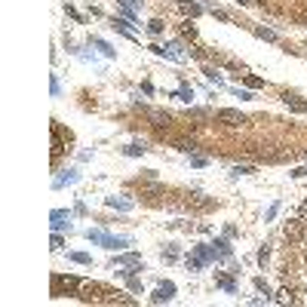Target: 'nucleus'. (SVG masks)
Listing matches in <instances>:
<instances>
[{
  "label": "nucleus",
  "instance_id": "f257e3e1",
  "mask_svg": "<svg viewBox=\"0 0 307 307\" xmlns=\"http://www.w3.org/2000/svg\"><path fill=\"white\" fill-rule=\"evenodd\" d=\"M218 123L227 129H239V126H246V117L234 108H224V111H218Z\"/></svg>",
  "mask_w": 307,
  "mask_h": 307
},
{
  "label": "nucleus",
  "instance_id": "f03ea898",
  "mask_svg": "<svg viewBox=\"0 0 307 307\" xmlns=\"http://www.w3.org/2000/svg\"><path fill=\"white\" fill-rule=\"evenodd\" d=\"M283 234H286V239H292V243H301L304 239V222H286Z\"/></svg>",
  "mask_w": 307,
  "mask_h": 307
},
{
  "label": "nucleus",
  "instance_id": "7ed1b4c3",
  "mask_svg": "<svg viewBox=\"0 0 307 307\" xmlns=\"http://www.w3.org/2000/svg\"><path fill=\"white\" fill-rule=\"evenodd\" d=\"M151 123H154L157 129H166L169 123H172V117H169L166 111H151Z\"/></svg>",
  "mask_w": 307,
  "mask_h": 307
},
{
  "label": "nucleus",
  "instance_id": "20e7f679",
  "mask_svg": "<svg viewBox=\"0 0 307 307\" xmlns=\"http://www.w3.org/2000/svg\"><path fill=\"white\" fill-rule=\"evenodd\" d=\"M286 104H292L295 111H307V102H298L295 95H286Z\"/></svg>",
  "mask_w": 307,
  "mask_h": 307
},
{
  "label": "nucleus",
  "instance_id": "39448f33",
  "mask_svg": "<svg viewBox=\"0 0 307 307\" xmlns=\"http://www.w3.org/2000/svg\"><path fill=\"white\" fill-rule=\"evenodd\" d=\"M276 301H280V304H292L295 298H292V292H289V289H280V292H276Z\"/></svg>",
  "mask_w": 307,
  "mask_h": 307
},
{
  "label": "nucleus",
  "instance_id": "423d86ee",
  "mask_svg": "<svg viewBox=\"0 0 307 307\" xmlns=\"http://www.w3.org/2000/svg\"><path fill=\"white\" fill-rule=\"evenodd\" d=\"M301 218H307V203H304V206H301Z\"/></svg>",
  "mask_w": 307,
  "mask_h": 307
}]
</instances>
